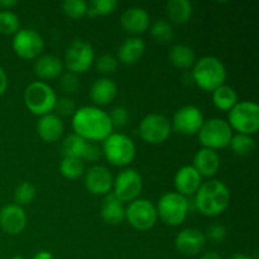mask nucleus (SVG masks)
Returning a JSON list of instances; mask_svg holds the SVG:
<instances>
[{
    "label": "nucleus",
    "mask_w": 259,
    "mask_h": 259,
    "mask_svg": "<svg viewBox=\"0 0 259 259\" xmlns=\"http://www.w3.org/2000/svg\"><path fill=\"white\" fill-rule=\"evenodd\" d=\"M75 134L89 142H103L113 133L109 114L98 106H82L76 109L72 115Z\"/></svg>",
    "instance_id": "nucleus-1"
},
{
    "label": "nucleus",
    "mask_w": 259,
    "mask_h": 259,
    "mask_svg": "<svg viewBox=\"0 0 259 259\" xmlns=\"http://www.w3.org/2000/svg\"><path fill=\"white\" fill-rule=\"evenodd\" d=\"M229 202V189L219 180H210L201 184L195 196L197 210L205 217H218L228 209Z\"/></svg>",
    "instance_id": "nucleus-2"
},
{
    "label": "nucleus",
    "mask_w": 259,
    "mask_h": 259,
    "mask_svg": "<svg viewBox=\"0 0 259 259\" xmlns=\"http://www.w3.org/2000/svg\"><path fill=\"white\" fill-rule=\"evenodd\" d=\"M192 77L200 89L212 93L215 89L224 85L227 80V68L215 56H205L195 62Z\"/></svg>",
    "instance_id": "nucleus-3"
},
{
    "label": "nucleus",
    "mask_w": 259,
    "mask_h": 259,
    "mask_svg": "<svg viewBox=\"0 0 259 259\" xmlns=\"http://www.w3.org/2000/svg\"><path fill=\"white\" fill-rule=\"evenodd\" d=\"M136 144L123 133H111L103 141V153L109 163L118 167L128 166L136 157Z\"/></svg>",
    "instance_id": "nucleus-4"
},
{
    "label": "nucleus",
    "mask_w": 259,
    "mask_h": 259,
    "mask_svg": "<svg viewBox=\"0 0 259 259\" xmlns=\"http://www.w3.org/2000/svg\"><path fill=\"white\" fill-rule=\"evenodd\" d=\"M57 95L48 83L34 81L24 91V103L28 110L34 115H46L55 109Z\"/></svg>",
    "instance_id": "nucleus-5"
},
{
    "label": "nucleus",
    "mask_w": 259,
    "mask_h": 259,
    "mask_svg": "<svg viewBox=\"0 0 259 259\" xmlns=\"http://www.w3.org/2000/svg\"><path fill=\"white\" fill-rule=\"evenodd\" d=\"M156 209L157 215L164 224L179 227L189 214V200L179 192H167L159 199Z\"/></svg>",
    "instance_id": "nucleus-6"
},
{
    "label": "nucleus",
    "mask_w": 259,
    "mask_h": 259,
    "mask_svg": "<svg viewBox=\"0 0 259 259\" xmlns=\"http://www.w3.org/2000/svg\"><path fill=\"white\" fill-rule=\"evenodd\" d=\"M199 141L204 148L222 149L230 144L233 137V129L224 119L212 118L205 120L199 131Z\"/></svg>",
    "instance_id": "nucleus-7"
},
{
    "label": "nucleus",
    "mask_w": 259,
    "mask_h": 259,
    "mask_svg": "<svg viewBox=\"0 0 259 259\" xmlns=\"http://www.w3.org/2000/svg\"><path fill=\"white\" fill-rule=\"evenodd\" d=\"M228 123L238 133L253 136L259 129V106L253 101H238L229 111Z\"/></svg>",
    "instance_id": "nucleus-8"
},
{
    "label": "nucleus",
    "mask_w": 259,
    "mask_h": 259,
    "mask_svg": "<svg viewBox=\"0 0 259 259\" xmlns=\"http://www.w3.org/2000/svg\"><path fill=\"white\" fill-rule=\"evenodd\" d=\"M95 62V51L93 46L83 39H76L67 47L65 53V65L72 73L86 72Z\"/></svg>",
    "instance_id": "nucleus-9"
},
{
    "label": "nucleus",
    "mask_w": 259,
    "mask_h": 259,
    "mask_svg": "<svg viewBox=\"0 0 259 259\" xmlns=\"http://www.w3.org/2000/svg\"><path fill=\"white\" fill-rule=\"evenodd\" d=\"M125 219L137 230H148L154 227L158 215L154 204L146 199H136L125 209Z\"/></svg>",
    "instance_id": "nucleus-10"
},
{
    "label": "nucleus",
    "mask_w": 259,
    "mask_h": 259,
    "mask_svg": "<svg viewBox=\"0 0 259 259\" xmlns=\"http://www.w3.org/2000/svg\"><path fill=\"white\" fill-rule=\"evenodd\" d=\"M171 121L162 114H148L139 124V134L149 144H161L171 136Z\"/></svg>",
    "instance_id": "nucleus-11"
},
{
    "label": "nucleus",
    "mask_w": 259,
    "mask_h": 259,
    "mask_svg": "<svg viewBox=\"0 0 259 259\" xmlns=\"http://www.w3.org/2000/svg\"><path fill=\"white\" fill-rule=\"evenodd\" d=\"M113 194L121 202H132L138 199L143 189V180L139 172L133 168H126L119 172L113 182Z\"/></svg>",
    "instance_id": "nucleus-12"
},
{
    "label": "nucleus",
    "mask_w": 259,
    "mask_h": 259,
    "mask_svg": "<svg viewBox=\"0 0 259 259\" xmlns=\"http://www.w3.org/2000/svg\"><path fill=\"white\" fill-rule=\"evenodd\" d=\"M13 50L19 57L25 60L37 58L45 48V40L42 35L35 30L24 28L19 29L13 38Z\"/></svg>",
    "instance_id": "nucleus-13"
},
{
    "label": "nucleus",
    "mask_w": 259,
    "mask_h": 259,
    "mask_svg": "<svg viewBox=\"0 0 259 259\" xmlns=\"http://www.w3.org/2000/svg\"><path fill=\"white\" fill-rule=\"evenodd\" d=\"M205 119L202 111L195 105H185L175 113L172 128L184 136H194L199 133Z\"/></svg>",
    "instance_id": "nucleus-14"
},
{
    "label": "nucleus",
    "mask_w": 259,
    "mask_h": 259,
    "mask_svg": "<svg viewBox=\"0 0 259 259\" xmlns=\"http://www.w3.org/2000/svg\"><path fill=\"white\" fill-rule=\"evenodd\" d=\"M28 218L24 209L17 204L5 205L0 210V228L9 235H18L27 227Z\"/></svg>",
    "instance_id": "nucleus-15"
},
{
    "label": "nucleus",
    "mask_w": 259,
    "mask_h": 259,
    "mask_svg": "<svg viewBox=\"0 0 259 259\" xmlns=\"http://www.w3.org/2000/svg\"><path fill=\"white\" fill-rule=\"evenodd\" d=\"M206 244L205 234L194 228L181 230L175 238V247L184 255H197L202 252Z\"/></svg>",
    "instance_id": "nucleus-16"
},
{
    "label": "nucleus",
    "mask_w": 259,
    "mask_h": 259,
    "mask_svg": "<svg viewBox=\"0 0 259 259\" xmlns=\"http://www.w3.org/2000/svg\"><path fill=\"white\" fill-rule=\"evenodd\" d=\"M113 182V175L104 166L90 167L85 174V186L93 195H108Z\"/></svg>",
    "instance_id": "nucleus-17"
},
{
    "label": "nucleus",
    "mask_w": 259,
    "mask_h": 259,
    "mask_svg": "<svg viewBox=\"0 0 259 259\" xmlns=\"http://www.w3.org/2000/svg\"><path fill=\"white\" fill-rule=\"evenodd\" d=\"M149 14L141 7L128 8L120 17V24L131 34H142L149 27Z\"/></svg>",
    "instance_id": "nucleus-18"
},
{
    "label": "nucleus",
    "mask_w": 259,
    "mask_h": 259,
    "mask_svg": "<svg viewBox=\"0 0 259 259\" xmlns=\"http://www.w3.org/2000/svg\"><path fill=\"white\" fill-rule=\"evenodd\" d=\"M201 176L194 168V166H184L175 175V187L182 196H191L196 194L201 186Z\"/></svg>",
    "instance_id": "nucleus-19"
},
{
    "label": "nucleus",
    "mask_w": 259,
    "mask_h": 259,
    "mask_svg": "<svg viewBox=\"0 0 259 259\" xmlns=\"http://www.w3.org/2000/svg\"><path fill=\"white\" fill-rule=\"evenodd\" d=\"M65 132V124L57 114H46L39 118L37 123V133L47 143L60 141Z\"/></svg>",
    "instance_id": "nucleus-20"
},
{
    "label": "nucleus",
    "mask_w": 259,
    "mask_h": 259,
    "mask_svg": "<svg viewBox=\"0 0 259 259\" xmlns=\"http://www.w3.org/2000/svg\"><path fill=\"white\" fill-rule=\"evenodd\" d=\"M194 168L201 177H211L220 168V157L214 149L201 148L194 156Z\"/></svg>",
    "instance_id": "nucleus-21"
},
{
    "label": "nucleus",
    "mask_w": 259,
    "mask_h": 259,
    "mask_svg": "<svg viewBox=\"0 0 259 259\" xmlns=\"http://www.w3.org/2000/svg\"><path fill=\"white\" fill-rule=\"evenodd\" d=\"M118 95V86L111 78L103 77L94 81L90 88V99L96 105H108Z\"/></svg>",
    "instance_id": "nucleus-22"
},
{
    "label": "nucleus",
    "mask_w": 259,
    "mask_h": 259,
    "mask_svg": "<svg viewBox=\"0 0 259 259\" xmlns=\"http://www.w3.org/2000/svg\"><path fill=\"white\" fill-rule=\"evenodd\" d=\"M101 218L109 225H119L125 219V207L123 202L113 194L109 192L105 195L103 205H101Z\"/></svg>",
    "instance_id": "nucleus-23"
},
{
    "label": "nucleus",
    "mask_w": 259,
    "mask_h": 259,
    "mask_svg": "<svg viewBox=\"0 0 259 259\" xmlns=\"http://www.w3.org/2000/svg\"><path fill=\"white\" fill-rule=\"evenodd\" d=\"M146 43L139 37H129L124 40L118 50V58L124 65H134L144 55Z\"/></svg>",
    "instance_id": "nucleus-24"
},
{
    "label": "nucleus",
    "mask_w": 259,
    "mask_h": 259,
    "mask_svg": "<svg viewBox=\"0 0 259 259\" xmlns=\"http://www.w3.org/2000/svg\"><path fill=\"white\" fill-rule=\"evenodd\" d=\"M63 62L53 55H43L34 62V73L39 78H56L62 73Z\"/></svg>",
    "instance_id": "nucleus-25"
},
{
    "label": "nucleus",
    "mask_w": 259,
    "mask_h": 259,
    "mask_svg": "<svg viewBox=\"0 0 259 259\" xmlns=\"http://www.w3.org/2000/svg\"><path fill=\"white\" fill-rule=\"evenodd\" d=\"M168 60L175 67L177 68H189L196 62V56L194 50L190 46L177 43L169 48Z\"/></svg>",
    "instance_id": "nucleus-26"
},
{
    "label": "nucleus",
    "mask_w": 259,
    "mask_h": 259,
    "mask_svg": "<svg viewBox=\"0 0 259 259\" xmlns=\"http://www.w3.org/2000/svg\"><path fill=\"white\" fill-rule=\"evenodd\" d=\"M166 14L172 23L185 24L191 19L192 4L189 0H169L166 4Z\"/></svg>",
    "instance_id": "nucleus-27"
},
{
    "label": "nucleus",
    "mask_w": 259,
    "mask_h": 259,
    "mask_svg": "<svg viewBox=\"0 0 259 259\" xmlns=\"http://www.w3.org/2000/svg\"><path fill=\"white\" fill-rule=\"evenodd\" d=\"M212 103L219 110L230 111L238 103L237 91L224 83L212 91Z\"/></svg>",
    "instance_id": "nucleus-28"
},
{
    "label": "nucleus",
    "mask_w": 259,
    "mask_h": 259,
    "mask_svg": "<svg viewBox=\"0 0 259 259\" xmlns=\"http://www.w3.org/2000/svg\"><path fill=\"white\" fill-rule=\"evenodd\" d=\"M89 141L81 138L77 134H68L62 142V153L63 157H71V158H78L82 161L83 156L88 149Z\"/></svg>",
    "instance_id": "nucleus-29"
},
{
    "label": "nucleus",
    "mask_w": 259,
    "mask_h": 259,
    "mask_svg": "<svg viewBox=\"0 0 259 259\" xmlns=\"http://www.w3.org/2000/svg\"><path fill=\"white\" fill-rule=\"evenodd\" d=\"M230 147H232L233 152L238 156H249L254 152L255 149V141L253 136H248V134L238 133L232 137L230 141Z\"/></svg>",
    "instance_id": "nucleus-30"
},
{
    "label": "nucleus",
    "mask_w": 259,
    "mask_h": 259,
    "mask_svg": "<svg viewBox=\"0 0 259 259\" xmlns=\"http://www.w3.org/2000/svg\"><path fill=\"white\" fill-rule=\"evenodd\" d=\"M60 172L65 179L76 180L82 176L85 172V166L81 159L63 157L60 163Z\"/></svg>",
    "instance_id": "nucleus-31"
},
{
    "label": "nucleus",
    "mask_w": 259,
    "mask_h": 259,
    "mask_svg": "<svg viewBox=\"0 0 259 259\" xmlns=\"http://www.w3.org/2000/svg\"><path fill=\"white\" fill-rule=\"evenodd\" d=\"M151 35L161 43L171 42L175 37V29L169 22L164 19L156 20L151 27Z\"/></svg>",
    "instance_id": "nucleus-32"
},
{
    "label": "nucleus",
    "mask_w": 259,
    "mask_h": 259,
    "mask_svg": "<svg viewBox=\"0 0 259 259\" xmlns=\"http://www.w3.org/2000/svg\"><path fill=\"white\" fill-rule=\"evenodd\" d=\"M35 195H37V190H35L34 185L28 181H24L18 185L17 189H15L14 201L19 206L29 205L35 199Z\"/></svg>",
    "instance_id": "nucleus-33"
},
{
    "label": "nucleus",
    "mask_w": 259,
    "mask_h": 259,
    "mask_svg": "<svg viewBox=\"0 0 259 259\" xmlns=\"http://www.w3.org/2000/svg\"><path fill=\"white\" fill-rule=\"evenodd\" d=\"M19 30V17L12 10H0V33L15 34Z\"/></svg>",
    "instance_id": "nucleus-34"
},
{
    "label": "nucleus",
    "mask_w": 259,
    "mask_h": 259,
    "mask_svg": "<svg viewBox=\"0 0 259 259\" xmlns=\"http://www.w3.org/2000/svg\"><path fill=\"white\" fill-rule=\"evenodd\" d=\"M118 7L116 0H93L88 4L89 17H96V15H108L111 14Z\"/></svg>",
    "instance_id": "nucleus-35"
},
{
    "label": "nucleus",
    "mask_w": 259,
    "mask_h": 259,
    "mask_svg": "<svg viewBox=\"0 0 259 259\" xmlns=\"http://www.w3.org/2000/svg\"><path fill=\"white\" fill-rule=\"evenodd\" d=\"M62 10L67 17L80 19L88 13V3L83 0H65L62 3Z\"/></svg>",
    "instance_id": "nucleus-36"
},
{
    "label": "nucleus",
    "mask_w": 259,
    "mask_h": 259,
    "mask_svg": "<svg viewBox=\"0 0 259 259\" xmlns=\"http://www.w3.org/2000/svg\"><path fill=\"white\" fill-rule=\"evenodd\" d=\"M95 67L100 73H113L118 68V60L111 55H101L95 61Z\"/></svg>",
    "instance_id": "nucleus-37"
},
{
    "label": "nucleus",
    "mask_w": 259,
    "mask_h": 259,
    "mask_svg": "<svg viewBox=\"0 0 259 259\" xmlns=\"http://www.w3.org/2000/svg\"><path fill=\"white\" fill-rule=\"evenodd\" d=\"M228 230L224 225L222 224H212L207 228L205 238L206 240H210L214 244H222L225 239H227Z\"/></svg>",
    "instance_id": "nucleus-38"
},
{
    "label": "nucleus",
    "mask_w": 259,
    "mask_h": 259,
    "mask_svg": "<svg viewBox=\"0 0 259 259\" xmlns=\"http://www.w3.org/2000/svg\"><path fill=\"white\" fill-rule=\"evenodd\" d=\"M109 114V118H110L111 124L114 126H118V128H121V126L125 125L129 121V110L125 108V106L118 105L115 108H113Z\"/></svg>",
    "instance_id": "nucleus-39"
},
{
    "label": "nucleus",
    "mask_w": 259,
    "mask_h": 259,
    "mask_svg": "<svg viewBox=\"0 0 259 259\" xmlns=\"http://www.w3.org/2000/svg\"><path fill=\"white\" fill-rule=\"evenodd\" d=\"M60 85L61 89H62L65 93L67 94H72L75 91L78 90L80 88V80H78L77 76L72 72H67L65 75H62L60 80Z\"/></svg>",
    "instance_id": "nucleus-40"
},
{
    "label": "nucleus",
    "mask_w": 259,
    "mask_h": 259,
    "mask_svg": "<svg viewBox=\"0 0 259 259\" xmlns=\"http://www.w3.org/2000/svg\"><path fill=\"white\" fill-rule=\"evenodd\" d=\"M55 109L57 110V115H63V116H68V115H73V113L76 111L75 108V103H73L72 99L70 98H61L57 99L56 101Z\"/></svg>",
    "instance_id": "nucleus-41"
},
{
    "label": "nucleus",
    "mask_w": 259,
    "mask_h": 259,
    "mask_svg": "<svg viewBox=\"0 0 259 259\" xmlns=\"http://www.w3.org/2000/svg\"><path fill=\"white\" fill-rule=\"evenodd\" d=\"M101 151L96 144H94L93 142H89L88 149H86V153L83 156V159H88V161H96V159L100 158Z\"/></svg>",
    "instance_id": "nucleus-42"
},
{
    "label": "nucleus",
    "mask_w": 259,
    "mask_h": 259,
    "mask_svg": "<svg viewBox=\"0 0 259 259\" xmlns=\"http://www.w3.org/2000/svg\"><path fill=\"white\" fill-rule=\"evenodd\" d=\"M8 88V76L7 72L4 71V68L0 66V96L7 91Z\"/></svg>",
    "instance_id": "nucleus-43"
},
{
    "label": "nucleus",
    "mask_w": 259,
    "mask_h": 259,
    "mask_svg": "<svg viewBox=\"0 0 259 259\" xmlns=\"http://www.w3.org/2000/svg\"><path fill=\"white\" fill-rule=\"evenodd\" d=\"M17 2L15 0H2L0 2V8H3V10H10V8L15 7Z\"/></svg>",
    "instance_id": "nucleus-44"
},
{
    "label": "nucleus",
    "mask_w": 259,
    "mask_h": 259,
    "mask_svg": "<svg viewBox=\"0 0 259 259\" xmlns=\"http://www.w3.org/2000/svg\"><path fill=\"white\" fill-rule=\"evenodd\" d=\"M33 259H55V257L52 255V253L47 252V250H40L33 257Z\"/></svg>",
    "instance_id": "nucleus-45"
},
{
    "label": "nucleus",
    "mask_w": 259,
    "mask_h": 259,
    "mask_svg": "<svg viewBox=\"0 0 259 259\" xmlns=\"http://www.w3.org/2000/svg\"><path fill=\"white\" fill-rule=\"evenodd\" d=\"M199 259H223L222 255L218 252H206L201 255Z\"/></svg>",
    "instance_id": "nucleus-46"
},
{
    "label": "nucleus",
    "mask_w": 259,
    "mask_h": 259,
    "mask_svg": "<svg viewBox=\"0 0 259 259\" xmlns=\"http://www.w3.org/2000/svg\"><path fill=\"white\" fill-rule=\"evenodd\" d=\"M229 259H252V257L247 254H240V253H237V254H233Z\"/></svg>",
    "instance_id": "nucleus-47"
},
{
    "label": "nucleus",
    "mask_w": 259,
    "mask_h": 259,
    "mask_svg": "<svg viewBox=\"0 0 259 259\" xmlns=\"http://www.w3.org/2000/svg\"><path fill=\"white\" fill-rule=\"evenodd\" d=\"M12 259H27V258L22 257V255H17V257H14V258H12Z\"/></svg>",
    "instance_id": "nucleus-48"
}]
</instances>
